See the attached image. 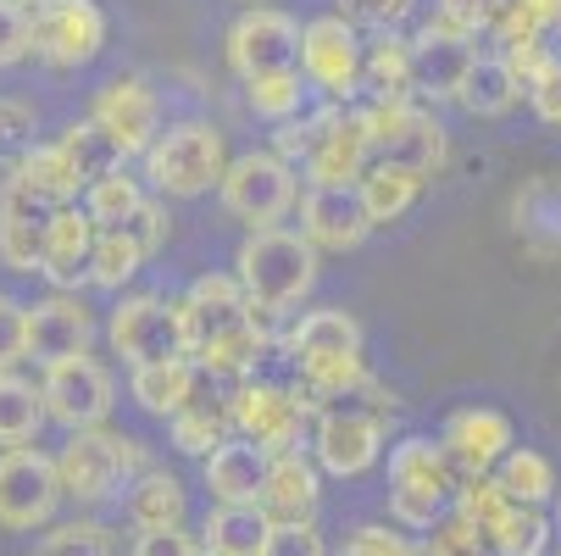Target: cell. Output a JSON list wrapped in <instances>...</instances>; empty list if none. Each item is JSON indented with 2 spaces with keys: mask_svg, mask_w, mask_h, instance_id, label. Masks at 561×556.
Instances as JSON below:
<instances>
[{
  "mask_svg": "<svg viewBox=\"0 0 561 556\" xmlns=\"http://www.w3.org/2000/svg\"><path fill=\"white\" fill-rule=\"evenodd\" d=\"M34 150V112L23 101H0V162L18 168Z\"/></svg>",
  "mask_w": 561,
  "mask_h": 556,
  "instance_id": "obj_51",
  "label": "cell"
},
{
  "mask_svg": "<svg viewBox=\"0 0 561 556\" xmlns=\"http://www.w3.org/2000/svg\"><path fill=\"white\" fill-rule=\"evenodd\" d=\"M439 445H445V456H450V467H456V485L490 479V467H501V462L517 451V440H512V418L495 412V407L450 412Z\"/></svg>",
  "mask_w": 561,
  "mask_h": 556,
  "instance_id": "obj_15",
  "label": "cell"
},
{
  "mask_svg": "<svg viewBox=\"0 0 561 556\" xmlns=\"http://www.w3.org/2000/svg\"><path fill=\"white\" fill-rule=\"evenodd\" d=\"M45 418H50L45 412V389H34L18 373H0V445H7V451L28 445L45 429Z\"/></svg>",
  "mask_w": 561,
  "mask_h": 556,
  "instance_id": "obj_36",
  "label": "cell"
},
{
  "mask_svg": "<svg viewBox=\"0 0 561 556\" xmlns=\"http://www.w3.org/2000/svg\"><path fill=\"white\" fill-rule=\"evenodd\" d=\"M545 12H550V0H506L490 34H495L506 50H517V45H528V39L545 34Z\"/></svg>",
  "mask_w": 561,
  "mask_h": 556,
  "instance_id": "obj_46",
  "label": "cell"
},
{
  "mask_svg": "<svg viewBox=\"0 0 561 556\" xmlns=\"http://www.w3.org/2000/svg\"><path fill=\"white\" fill-rule=\"evenodd\" d=\"M184 317H190L195 367L211 378H245L273 345V317L245 295L239 273L195 279L184 295Z\"/></svg>",
  "mask_w": 561,
  "mask_h": 556,
  "instance_id": "obj_1",
  "label": "cell"
},
{
  "mask_svg": "<svg viewBox=\"0 0 561 556\" xmlns=\"http://www.w3.org/2000/svg\"><path fill=\"white\" fill-rule=\"evenodd\" d=\"M267 556H329V545L317 534V523H295V529H273Z\"/></svg>",
  "mask_w": 561,
  "mask_h": 556,
  "instance_id": "obj_56",
  "label": "cell"
},
{
  "mask_svg": "<svg viewBox=\"0 0 561 556\" xmlns=\"http://www.w3.org/2000/svg\"><path fill=\"white\" fill-rule=\"evenodd\" d=\"M28 356V306L0 295V373H12Z\"/></svg>",
  "mask_w": 561,
  "mask_h": 556,
  "instance_id": "obj_52",
  "label": "cell"
},
{
  "mask_svg": "<svg viewBox=\"0 0 561 556\" xmlns=\"http://www.w3.org/2000/svg\"><path fill=\"white\" fill-rule=\"evenodd\" d=\"M145 179L162 190V195H179V201H195L206 190H222V179H228L222 134L211 123H201V117L173 123L162 139L145 150Z\"/></svg>",
  "mask_w": 561,
  "mask_h": 556,
  "instance_id": "obj_5",
  "label": "cell"
},
{
  "mask_svg": "<svg viewBox=\"0 0 561 556\" xmlns=\"http://www.w3.org/2000/svg\"><path fill=\"white\" fill-rule=\"evenodd\" d=\"M112 351H117L128 367L184 362V356L195 362L184 300H168V295H128V300L112 311Z\"/></svg>",
  "mask_w": 561,
  "mask_h": 556,
  "instance_id": "obj_6",
  "label": "cell"
},
{
  "mask_svg": "<svg viewBox=\"0 0 561 556\" xmlns=\"http://www.w3.org/2000/svg\"><path fill=\"white\" fill-rule=\"evenodd\" d=\"M28 7H45V0H28Z\"/></svg>",
  "mask_w": 561,
  "mask_h": 556,
  "instance_id": "obj_60",
  "label": "cell"
},
{
  "mask_svg": "<svg viewBox=\"0 0 561 556\" xmlns=\"http://www.w3.org/2000/svg\"><path fill=\"white\" fill-rule=\"evenodd\" d=\"M362 56L367 50H362L356 29L340 12L306 23V34H300V72H306V84H317L334 106L362 90Z\"/></svg>",
  "mask_w": 561,
  "mask_h": 556,
  "instance_id": "obj_12",
  "label": "cell"
},
{
  "mask_svg": "<svg viewBox=\"0 0 561 556\" xmlns=\"http://www.w3.org/2000/svg\"><path fill=\"white\" fill-rule=\"evenodd\" d=\"M556 523H561V496H556Z\"/></svg>",
  "mask_w": 561,
  "mask_h": 556,
  "instance_id": "obj_59",
  "label": "cell"
},
{
  "mask_svg": "<svg viewBox=\"0 0 561 556\" xmlns=\"http://www.w3.org/2000/svg\"><path fill=\"white\" fill-rule=\"evenodd\" d=\"M233 440V412H228V401H206V395H195V401L173 418V445L184 451V456H211V451H222Z\"/></svg>",
  "mask_w": 561,
  "mask_h": 556,
  "instance_id": "obj_35",
  "label": "cell"
},
{
  "mask_svg": "<svg viewBox=\"0 0 561 556\" xmlns=\"http://www.w3.org/2000/svg\"><path fill=\"white\" fill-rule=\"evenodd\" d=\"M95 240L101 228L84 206H61L50 217V234H45V262L39 273L56 284V290H72L78 279H90V262H95Z\"/></svg>",
  "mask_w": 561,
  "mask_h": 556,
  "instance_id": "obj_24",
  "label": "cell"
},
{
  "mask_svg": "<svg viewBox=\"0 0 561 556\" xmlns=\"http://www.w3.org/2000/svg\"><path fill=\"white\" fill-rule=\"evenodd\" d=\"M517 101H523V84H517V72H512L506 56H478L461 95H456V106L467 117H506Z\"/></svg>",
  "mask_w": 561,
  "mask_h": 556,
  "instance_id": "obj_33",
  "label": "cell"
},
{
  "mask_svg": "<svg viewBox=\"0 0 561 556\" xmlns=\"http://www.w3.org/2000/svg\"><path fill=\"white\" fill-rule=\"evenodd\" d=\"M273 523L262 507H217L201 523V556H267Z\"/></svg>",
  "mask_w": 561,
  "mask_h": 556,
  "instance_id": "obj_30",
  "label": "cell"
},
{
  "mask_svg": "<svg viewBox=\"0 0 561 556\" xmlns=\"http://www.w3.org/2000/svg\"><path fill=\"white\" fill-rule=\"evenodd\" d=\"M128 395H134V407L150 412V418H179L195 395H201V367L184 356V362H156V367H134L128 378Z\"/></svg>",
  "mask_w": 561,
  "mask_h": 556,
  "instance_id": "obj_29",
  "label": "cell"
},
{
  "mask_svg": "<svg viewBox=\"0 0 561 556\" xmlns=\"http://www.w3.org/2000/svg\"><path fill=\"white\" fill-rule=\"evenodd\" d=\"M556 56H561V0H550V12H545V34H539Z\"/></svg>",
  "mask_w": 561,
  "mask_h": 556,
  "instance_id": "obj_58",
  "label": "cell"
},
{
  "mask_svg": "<svg viewBox=\"0 0 561 556\" xmlns=\"http://www.w3.org/2000/svg\"><path fill=\"white\" fill-rule=\"evenodd\" d=\"M456 490H461L456 467H450L445 445H434L428 434H407L389 451V512H394V523L434 529Z\"/></svg>",
  "mask_w": 561,
  "mask_h": 556,
  "instance_id": "obj_4",
  "label": "cell"
},
{
  "mask_svg": "<svg viewBox=\"0 0 561 556\" xmlns=\"http://www.w3.org/2000/svg\"><path fill=\"white\" fill-rule=\"evenodd\" d=\"M56 473H61V490L78 507H101V501L134 490V479L150 473V462L134 434L84 429V434H67V445L56 451Z\"/></svg>",
  "mask_w": 561,
  "mask_h": 556,
  "instance_id": "obj_3",
  "label": "cell"
},
{
  "mask_svg": "<svg viewBox=\"0 0 561 556\" xmlns=\"http://www.w3.org/2000/svg\"><path fill=\"white\" fill-rule=\"evenodd\" d=\"M517 512V501L501 490V479H472V485H461L456 490V518L461 523H472L478 534H484V545L506 529V518Z\"/></svg>",
  "mask_w": 561,
  "mask_h": 556,
  "instance_id": "obj_40",
  "label": "cell"
},
{
  "mask_svg": "<svg viewBox=\"0 0 561 556\" xmlns=\"http://www.w3.org/2000/svg\"><path fill=\"white\" fill-rule=\"evenodd\" d=\"M506 223L534 262H561V173H534L512 190Z\"/></svg>",
  "mask_w": 561,
  "mask_h": 556,
  "instance_id": "obj_17",
  "label": "cell"
},
{
  "mask_svg": "<svg viewBox=\"0 0 561 556\" xmlns=\"http://www.w3.org/2000/svg\"><path fill=\"white\" fill-rule=\"evenodd\" d=\"M61 473H56V456L34 451V445H18V451H0V529L12 534H28L39 523H50L56 501H61Z\"/></svg>",
  "mask_w": 561,
  "mask_h": 556,
  "instance_id": "obj_10",
  "label": "cell"
},
{
  "mask_svg": "<svg viewBox=\"0 0 561 556\" xmlns=\"http://www.w3.org/2000/svg\"><path fill=\"white\" fill-rule=\"evenodd\" d=\"M50 206H39L23 190H0V262L12 273H39L45 262V234H50Z\"/></svg>",
  "mask_w": 561,
  "mask_h": 556,
  "instance_id": "obj_25",
  "label": "cell"
},
{
  "mask_svg": "<svg viewBox=\"0 0 561 556\" xmlns=\"http://www.w3.org/2000/svg\"><path fill=\"white\" fill-rule=\"evenodd\" d=\"M106 45V12L95 0H45L34 7V56L50 67H84Z\"/></svg>",
  "mask_w": 561,
  "mask_h": 556,
  "instance_id": "obj_14",
  "label": "cell"
},
{
  "mask_svg": "<svg viewBox=\"0 0 561 556\" xmlns=\"http://www.w3.org/2000/svg\"><path fill=\"white\" fill-rule=\"evenodd\" d=\"M528 101H534V112H539L545 123H556V128H561V67H556V72L545 78V84H539V90H534Z\"/></svg>",
  "mask_w": 561,
  "mask_h": 556,
  "instance_id": "obj_57",
  "label": "cell"
},
{
  "mask_svg": "<svg viewBox=\"0 0 561 556\" xmlns=\"http://www.w3.org/2000/svg\"><path fill=\"white\" fill-rule=\"evenodd\" d=\"M150 262V251L134 240L128 228H106L101 240H95V262H90V284H101V290H123L139 268Z\"/></svg>",
  "mask_w": 561,
  "mask_h": 556,
  "instance_id": "obj_39",
  "label": "cell"
},
{
  "mask_svg": "<svg viewBox=\"0 0 561 556\" xmlns=\"http://www.w3.org/2000/svg\"><path fill=\"white\" fill-rule=\"evenodd\" d=\"M300 234L317 246V251H356L367 234H373V217L362 206L356 190H306L300 201Z\"/></svg>",
  "mask_w": 561,
  "mask_h": 556,
  "instance_id": "obj_23",
  "label": "cell"
},
{
  "mask_svg": "<svg viewBox=\"0 0 561 556\" xmlns=\"http://www.w3.org/2000/svg\"><path fill=\"white\" fill-rule=\"evenodd\" d=\"M556 556H561V551H556Z\"/></svg>",
  "mask_w": 561,
  "mask_h": 556,
  "instance_id": "obj_61",
  "label": "cell"
},
{
  "mask_svg": "<svg viewBox=\"0 0 561 556\" xmlns=\"http://www.w3.org/2000/svg\"><path fill=\"white\" fill-rule=\"evenodd\" d=\"M284 356L295 362V373L311 367H334V362H362V324L340 306L306 311L300 324L284 334Z\"/></svg>",
  "mask_w": 561,
  "mask_h": 556,
  "instance_id": "obj_19",
  "label": "cell"
},
{
  "mask_svg": "<svg viewBox=\"0 0 561 556\" xmlns=\"http://www.w3.org/2000/svg\"><path fill=\"white\" fill-rule=\"evenodd\" d=\"M233 273L239 284H245V295L278 317L289 306H300L317 284V246L306 240V234H289V228H262L251 234L245 246H239L233 257Z\"/></svg>",
  "mask_w": 561,
  "mask_h": 556,
  "instance_id": "obj_2",
  "label": "cell"
},
{
  "mask_svg": "<svg viewBox=\"0 0 561 556\" xmlns=\"http://www.w3.org/2000/svg\"><path fill=\"white\" fill-rule=\"evenodd\" d=\"M417 190H423V179H417V173H407V168H394V162H373V168H367V179L356 184V195H362V206H367L373 228H378V223H394L400 212H407V206L417 201Z\"/></svg>",
  "mask_w": 561,
  "mask_h": 556,
  "instance_id": "obj_37",
  "label": "cell"
},
{
  "mask_svg": "<svg viewBox=\"0 0 561 556\" xmlns=\"http://www.w3.org/2000/svg\"><path fill=\"white\" fill-rule=\"evenodd\" d=\"M478 50L467 34L445 29V23H423L412 34V72H417V95H434V101H456L467 72H472Z\"/></svg>",
  "mask_w": 561,
  "mask_h": 556,
  "instance_id": "obj_20",
  "label": "cell"
},
{
  "mask_svg": "<svg viewBox=\"0 0 561 556\" xmlns=\"http://www.w3.org/2000/svg\"><path fill=\"white\" fill-rule=\"evenodd\" d=\"M139 206H145V190H139V179H128V173H112V179H101V184L84 195V212L95 217L101 234H106V228H123Z\"/></svg>",
  "mask_w": 561,
  "mask_h": 556,
  "instance_id": "obj_41",
  "label": "cell"
},
{
  "mask_svg": "<svg viewBox=\"0 0 561 556\" xmlns=\"http://www.w3.org/2000/svg\"><path fill=\"white\" fill-rule=\"evenodd\" d=\"M12 190H23V195H34L39 206H50V212H61V206H72L78 201V173L67 168V156H61V145H34L23 162L12 168V179H7Z\"/></svg>",
  "mask_w": 561,
  "mask_h": 556,
  "instance_id": "obj_31",
  "label": "cell"
},
{
  "mask_svg": "<svg viewBox=\"0 0 561 556\" xmlns=\"http://www.w3.org/2000/svg\"><path fill=\"white\" fill-rule=\"evenodd\" d=\"M340 556H423L407 534H394L389 523H356L340 545Z\"/></svg>",
  "mask_w": 561,
  "mask_h": 556,
  "instance_id": "obj_49",
  "label": "cell"
},
{
  "mask_svg": "<svg viewBox=\"0 0 561 556\" xmlns=\"http://www.w3.org/2000/svg\"><path fill=\"white\" fill-rule=\"evenodd\" d=\"M501 7H506V0H439V23L472 39V34H490L495 29Z\"/></svg>",
  "mask_w": 561,
  "mask_h": 556,
  "instance_id": "obj_53",
  "label": "cell"
},
{
  "mask_svg": "<svg viewBox=\"0 0 561 556\" xmlns=\"http://www.w3.org/2000/svg\"><path fill=\"white\" fill-rule=\"evenodd\" d=\"M417 0H340V18L351 29H378V34H394L400 23L412 18Z\"/></svg>",
  "mask_w": 561,
  "mask_h": 556,
  "instance_id": "obj_50",
  "label": "cell"
},
{
  "mask_svg": "<svg viewBox=\"0 0 561 556\" xmlns=\"http://www.w3.org/2000/svg\"><path fill=\"white\" fill-rule=\"evenodd\" d=\"M490 556H550V518L545 507H517L506 529L490 540Z\"/></svg>",
  "mask_w": 561,
  "mask_h": 556,
  "instance_id": "obj_42",
  "label": "cell"
},
{
  "mask_svg": "<svg viewBox=\"0 0 561 556\" xmlns=\"http://www.w3.org/2000/svg\"><path fill=\"white\" fill-rule=\"evenodd\" d=\"M134 556H201V540L184 529H139Z\"/></svg>",
  "mask_w": 561,
  "mask_h": 556,
  "instance_id": "obj_55",
  "label": "cell"
},
{
  "mask_svg": "<svg viewBox=\"0 0 561 556\" xmlns=\"http://www.w3.org/2000/svg\"><path fill=\"white\" fill-rule=\"evenodd\" d=\"M317 462H306L300 451L289 456H273L267 462V485H262V512L273 529H295V523H311L317 518Z\"/></svg>",
  "mask_w": 561,
  "mask_h": 556,
  "instance_id": "obj_26",
  "label": "cell"
},
{
  "mask_svg": "<svg viewBox=\"0 0 561 556\" xmlns=\"http://www.w3.org/2000/svg\"><path fill=\"white\" fill-rule=\"evenodd\" d=\"M506 61H512V72H517V84L534 95L539 84H545V78L561 67V56L545 45V39H528V45H517V50H506Z\"/></svg>",
  "mask_w": 561,
  "mask_h": 556,
  "instance_id": "obj_54",
  "label": "cell"
},
{
  "mask_svg": "<svg viewBox=\"0 0 561 556\" xmlns=\"http://www.w3.org/2000/svg\"><path fill=\"white\" fill-rule=\"evenodd\" d=\"M373 162L378 156H373V134H367L362 112H340V123L323 134V145L311 150L306 179H311V190H356Z\"/></svg>",
  "mask_w": 561,
  "mask_h": 556,
  "instance_id": "obj_21",
  "label": "cell"
},
{
  "mask_svg": "<svg viewBox=\"0 0 561 556\" xmlns=\"http://www.w3.org/2000/svg\"><path fill=\"white\" fill-rule=\"evenodd\" d=\"M362 106H412L417 72H412V39L378 34L362 56Z\"/></svg>",
  "mask_w": 561,
  "mask_h": 556,
  "instance_id": "obj_27",
  "label": "cell"
},
{
  "mask_svg": "<svg viewBox=\"0 0 561 556\" xmlns=\"http://www.w3.org/2000/svg\"><path fill=\"white\" fill-rule=\"evenodd\" d=\"M300 23L289 12H273V7H251L228 29V67L256 84V78H278V72H295L300 67Z\"/></svg>",
  "mask_w": 561,
  "mask_h": 556,
  "instance_id": "obj_11",
  "label": "cell"
},
{
  "mask_svg": "<svg viewBox=\"0 0 561 556\" xmlns=\"http://www.w3.org/2000/svg\"><path fill=\"white\" fill-rule=\"evenodd\" d=\"M267 485V456L251 440H228L222 451L206 456V490L217 496V507H256Z\"/></svg>",
  "mask_w": 561,
  "mask_h": 556,
  "instance_id": "obj_28",
  "label": "cell"
},
{
  "mask_svg": "<svg viewBox=\"0 0 561 556\" xmlns=\"http://www.w3.org/2000/svg\"><path fill=\"white\" fill-rule=\"evenodd\" d=\"M340 123V106H323V112H311V117H289V123H278V134H273V150L284 156V162L295 168H306L311 162V150L323 145V134Z\"/></svg>",
  "mask_w": 561,
  "mask_h": 556,
  "instance_id": "obj_44",
  "label": "cell"
},
{
  "mask_svg": "<svg viewBox=\"0 0 561 556\" xmlns=\"http://www.w3.org/2000/svg\"><path fill=\"white\" fill-rule=\"evenodd\" d=\"M90 340H95V317H90L84 300L50 295V300L28 306V356L39 367H61L72 356H90Z\"/></svg>",
  "mask_w": 561,
  "mask_h": 556,
  "instance_id": "obj_18",
  "label": "cell"
},
{
  "mask_svg": "<svg viewBox=\"0 0 561 556\" xmlns=\"http://www.w3.org/2000/svg\"><path fill=\"white\" fill-rule=\"evenodd\" d=\"M356 112H362V123L373 134V156H378V162L407 168L423 184L445 168L450 139H445L434 112H417V106H356Z\"/></svg>",
  "mask_w": 561,
  "mask_h": 556,
  "instance_id": "obj_7",
  "label": "cell"
},
{
  "mask_svg": "<svg viewBox=\"0 0 561 556\" xmlns=\"http://www.w3.org/2000/svg\"><path fill=\"white\" fill-rule=\"evenodd\" d=\"M45 412L50 423L72 429V434H84V429H101L112 401H117V389H112V373L95 362V356H72L61 367H45Z\"/></svg>",
  "mask_w": 561,
  "mask_h": 556,
  "instance_id": "obj_13",
  "label": "cell"
},
{
  "mask_svg": "<svg viewBox=\"0 0 561 556\" xmlns=\"http://www.w3.org/2000/svg\"><path fill=\"white\" fill-rule=\"evenodd\" d=\"M39 556H117V545H112V529L106 523L72 518V523H56L39 540Z\"/></svg>",
  "mask_w": 561,
  "mask_h": 556,
  "instance_id": "obj_43",
  "label": "cell"
},
{
  "mask_svg": "<svg viewBox=\"0 0 561 556\" xmlns=\"http://www.w3.org/2000/svg\"><path fill=\"white\" fill-rule=\"evenodd\" d=\"M417 551H423V556H490L484 534H478L472 523H461L456 512H450V518H439V523L428 529V540H423Z\"/></svg>",
  "mask_w": 561,
  "mask_h": 556,
  "instance_id": "obj_47",
  "label": "cell"
},
{
  "mask_svg": "<svg viewBox=\"0 0 561 556\" xmlns=\"http://www.w3.org/2000/svg\"><path fill=\"white\" fill-rule=\"evenodd\" d=\"M233 412V434L251 440L267 462L300 451V429H306V407L295 401V389L284 384H262V378H239L228 395Z\"/></svg>",
  "mask_w": 561,
  "mask_h": 556,
  "instance_id": "obj_9",
  "label": "cell"
},
{
  "mask_svg": "<svg viewBox=\"0 0 561 556\" xmlns=\"http://www.w3.org/2000/svg\"><path fill=\"white\" fill-rule=\"evenodd\" d=\"M222 206L251 223V234L262 228H278L295 206V168L284 162L278 150H245L228 162V179H222Z\"/></svg>",
  "mask_w": 561,
  "mask_h": 556,
  "instance_id": "obj_8",
  "label": "cell"
},
{
  "mask_svg": "<svg viewBox=\"0 0 561 556\" xmlns=\"http://www.w3.org/2000/svg\"><path fill=\"white\" fill-rule=\"evenodd\" d=\"M184 485L173 479V473H162V467H150V473H139L134 479V490H128V518H134V529H184Z\"/></svg>",
  "mask_w": 561,
  "mask_h": 556,
  "instance_id": "obj_34",
  "label": "cell"
},
{
  "mask_svg": "<svg viewBox=\"0 0 561 556\" xmlns=\"http://www.w3.org/2000/svg\"><path fill=\"white\" fill-rule=\"evenodd\" d=\"M495 479H501V490H506L517 507H545L550 496H561V490H556V467H550L539 451H528V445H517V451L495 467Z\"/></svg>",
  "mask_w": 561,
  "mask_h": 556,
  "instance_id": "obj_38",
  "label": "cell"
},
{
  "mask_svg": "<svg viewBox=\"0 0 561 556\" xmlns=\"http://www.w3.org/2000/svg\"><path fill=\"white\" fill-rule=\"evenodd\" d=\"M34 50V7L28 0H0V67H12Z\"/></svg>",
  "mask_w": 561,
  "mask_h": 556,
  "instance_id": "obj_48",
  "label": "cell"
},
{
  "mask_svg": "<svg viewBox=\"0 0 561 556\" xmlns=\"http://www.w3.org/2000/svg\"><path fill=\"white\" fill-rule=\"evenodd\" d=\"M61 156H67V168L78 173V184H84V195L101 184V179H112V173H123V162H128V150L90 117V123H72L61 139Z\"/></svg>",
  "mask_w": 561,
  "mask_h": 556,
  "instance_id": "obj_32",
  "label": "cell"
},
{
  "mask_svg": "<svg viewBox=\"0 0 561 556\" xmlns=\"http://www.w3.org/2000/svg\"><path fill=\"white\" fill-rule=\"evenodd\" d=\"M251 95V112L267 117V123H289L300 112V72H278V78H256V84H245Z\"/></svg>",
  "mask_w": 561,
  "mask_h": 556,
  "instance_id": "obj_45",
  "label": "cell"
},
{
  "mask_svg": "<svg viewBox=\"0 0 561 556\" xmlns=\"http://www.w3.org/2000/svg\"><path fill=\"white\" fill-rule=\"evenodd\" d=\"M311 451H317V467L323 473L356 479V473H367L383 456V418H373L362 407H334V412L317 418Z\"/></svg>",
  "mask_w": 561,
  "mask_h": 556,
  "instance_id": "obj_16",
  "label": "cell"
},
{
  "mask_svg": "<svg viewBox=\"0 0 561 556\" xmlns=\"http://www.w3.org/2000/svg\"><path fill=\"white\" fill-rule=\"evenodd\" d=\"M95 123L128 156H145L156 139H162V106H156V95L139 84V78H112V84L95 95Z\"/></svg>",
  "mask_w": 561,
  "mask_h": 556,
  "instance_id": "obj_22",
  "label": "cell"
}]
</instances>
